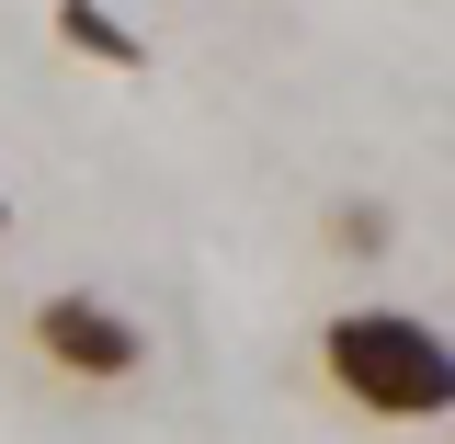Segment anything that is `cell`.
<instances>
[{
	"label": "cell",
	"mask_w": 455,
	"mask_h": 444,
	"mask_svg": "<svg viewBox=\"0 0 455 444\" xmlns=\"http://www.w3.org/2000/svg\"><path fill=\"white\" fill-rule=\"evenodd\" d=\"M319 388L364 422H455V342L410 308H331L319 319Z\"/></svg>",
	"instance_id": "cell-1"
},
{
	"label": "cell",
	"mask_w": 455,
	"mask_h": 444,
	"mask_svg": "<svg viewBox=\"0 0 455 444\" xmlns=\"http://www.w3.org/2000/svg\"><path fill=\"white\" fill-rule=\"evenodd\" d=\"M23 342H35V365L68 376V388H137V376H148V331L114 308L103 285H57V296H35Z\"/></svg>",
	"instance_id": "cell-2"
},
{
	"label": "cell",
	"mask_w": 455,
	"mask_h": 444,
	"mask_svg": "<svg viewBox=\"0 0 455 444\" xmlns=\"http://www.w3.org/2000/svg\"><path fill=\"white\" fill-rule=\"evenodd\" d=\"M46 23H57V46L92 57V69H125V80L148 69V35H137V23H114L103 0H46Z\"/></svg>",
	"instance_id": "cell-3"
},
{
	"label": "cell",
	"mask_w": 455,
	"mask_h": 444,
	"mask_svg": "<svg viewBox=\"0 0 455 444\" xmlns=\"http://www.w3.org/2000/svg\"><path fill=\"white\" fill-rule=\"evenodd\" d=\"M319 239H331L341 262H387V239H398V217L376 206V194H341L331 217H319Z\"/></svg>",
	"instance_id": "cell-4"
},
{
	"label": "cell",
	"mask_w": 455,
	"mask_h": 444,
	"mask_svg": "<svg viewBox=\"0 0 455 444\" xmlns=\"http://www.w3.org/2000/svg\"><path fill=\"white\" fill-rule=\"evenodd\" d=\"M0 228H12V206H0Z\"/></svg>",
	"instance_id": "cell-5"
}]
</instances>
